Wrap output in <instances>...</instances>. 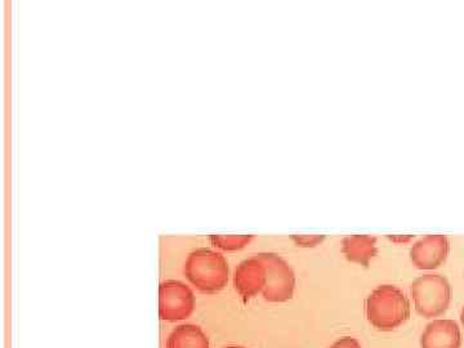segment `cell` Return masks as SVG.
<instances>
[{"mask_svg":"<svg viewBox=\"0 0 464 348\" xmlns=\"http://www.w3.org/2000/svg\"><path fill=\"white\" fill-rule=\"evenodd\" d=\"M365 314L378 331L391 332L411 317V302L396 286L381 285L366 298Z\"/></svg>","mask_w":464,"mask_h":348,"instance_id":"1","label":"cell"},{"mask_svg":"<svg viewBox=\"0 0 464 348\" xmlns=\"http://www.w3.org/2000/svg\"><path fill=\"white\" fill-rule=\"evenodd\" d=\"M411 295L417 313L426 319H431L447 313L453 289L442 275H423L411 284Z\"/></svg>","mask_w":464,"mask_h":348,"instance_id":"2","label":"cell"},{"mask_svg":"<svg viewBox=\"0 0 464 348\" xmlns=\"http://www.w3.org/2000/svg\"><path fill=\"white\" fill-rule=\"evenodd\" d=\"M186 275L203 292H219L227 284V262L218 253L198 250L186 265Z\"/></svg>","mask_w":464,"mask_h":348,"instance_id":"3","label":"cell"},{"mask_svg":"<svg viewBox=\"0 0 464 348\" xmlns=\"http://www.w3.org/2000/svg\"><path fill=\"white\" fill-rule=\"evenodd\" d=\"M266 266V286L264 289V297L266 301L285 302L293 297L295 286V273L290 266L286 264L279 256L265 253L259 255Z\"/></svg>","mask_w":464,"mask_h":348,"instance_id":"4","label":"cell"},{"mask_svg":"<svg viewBox=\"0 0 464 348\" xmlns=\"http://www.w3.org/2000/svg\"><path fill=\"white\" fill-rule=\"evenodd\" d=\"M195 297L188 286L179 282L161 284L159 292V315L166 322H179L194 313Z\"/></svg>","mask_w":464,"mask_h":348,"instance_id":"5","label":"cell"},{"mask_svg":"<svg viewBox=\"0 0 464 348\" xmlns=\"http://www.w3.org/2000/svg\"><path fill=\"white\" fill-rule=\"evenodd\" d=\"M450 241L445 235H427L411 246V259L420 270H435L447 261Z\"/></svg>","mask_w":464,"mask_h":348,"instance_id":"6","label":"cell"},{"mask_svg":"<svg viewBox=\"0 0 464 348\" xmlns=\"http://www.w3.org/2000/svg\"><path fill=\"white\" fill-rule=\"evenodd\" d=\"M266 280H267L266 266L258 255L257 257L246 259L237 267L235 286L241 297L249 299L255 297L259 292H264Z\"/></svg>","mask_w":464,"mask_h":348,"instance_id":"7","label":"cell"},{"mask_svg":"<svg viewBox=\"0 0 464 348\" xmlns=\"http://www.w3.org/2000/svg\"><path fill=\"white\" fill-rule=\"evenodd\" d=\"M462 333L454 320H433L420 337L422 348H460Z\"/></svg>","mask_w":464,"mask_h":348,"instance_id":"8","label":"cell"},{"mask_svg":"<svg viewBox=\"0 0 464 348\" xmlns=\"http://www.w3.org/2000/svg\"><path fill=\"white\" fill-rule=\"evenodd\" d=\"M342 252L350 262H355L368 267L371 259L377 256V239L366 235L344 237L342 241Z\"/></svg>","mask_w":464,"mask_h":348,"instance_id":"9","label":"cell"},{"mask_svg":"<svg viewBox=\"0 0 464 348\" xmlns=\"http://www.w3.org/2000/svg\"><path fill=\"white\" fill-rule=\"evenodd\" d=\"M209 338L199 325L177 326L167 340V348H209Z\"/></svg>","mask_w":464,"mask_h":348,"instance_id":"10","label":"cell"},{"mask_svg":"<svg viewBox=\"0 0 464 348\" xmlns=\"http://www.w3.org/2000/svg\"><path fill=\"white\" fill-rule=\"evenodd\" d=\"M250 239H252L250 237H217L216 243L221 248L232 250L243 248L244 246H246V243H249Z\"/></svg>","mask_w":464,"mask_h":348,"instance_id":"11","label":"cell"},{"mask_svg":"<svg viewBox=\"0 0 464 348\" xmlns=\"http://www.w3.org/2000/svg\"><path fill=\"white\" fill-rule=\"evenodd\" d=\"M329 348H362V346L355 338L344 337L333 343Z\"/></svg>","mask_w":464,"mask_h":348,"instance_id":"12","label":"cell"},{"mask_svg":"<svg viewBox=\"0 0 464 348\" xmlns=\"http://www.w3.org/2000/svg\"><path fill=\"white\" fill-rule=\"evenodd\" d=\"M325 239L324 237H299L298 243L304 246H315L316 244L322 243Z\"/></svg>","mask_w":464,"mask_h":348,"instance_id":"13","label":"cell"},{"mask_svg":"<svg viewBox=\"0 0 464 348\" xmlns=\"http://www.w3.org/2000/svg\"><path fill=\"white\" fill-rule=\"evenodd\" d=\"M460 320H462L463 325H464V308L462 310V314H460Z\"/></svg>","mask_w":464,"mask_h":348,"instance_id":"14","label":"cell"},{"mask_svg":"<svg viewBox=\"0 0 464 348\" xmlns=\"http://www.w3.org/2000/svg\"><path fill=\"white\" fill-rule=\"evenodd\" d=\"M225 348H246V347H241V346H228V347H225Z\"/></svg>","mask_w":464,"mask_h":348,"instance_id":"15","label":"cell"}]
</instances>
